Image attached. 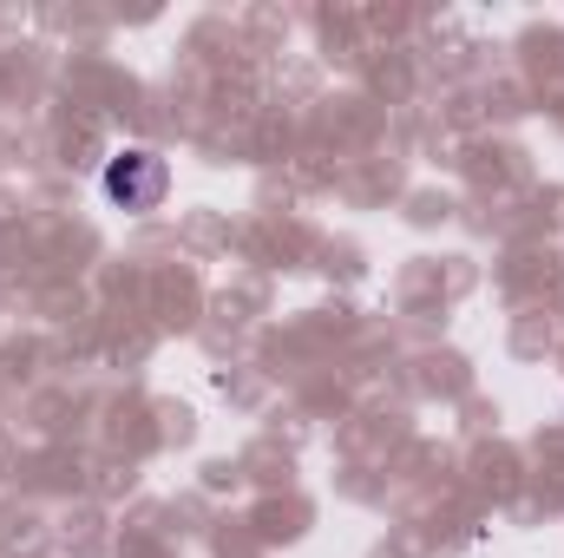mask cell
<instances>
[{
    "label": "cell",
    "instance_id": "6da1fadb",
    "mask_svg": "<svg viewBox=\"0 0 564 558\" xmlns=\"http://www.w3.org/2000/svg\"><path fill=\"white\" fill-rule=\"evenodd\" d=\"M164 191H171V164L151 151V144H119L112 158H106V171H99V197L112 204V211H158L164 204Z\"/></svg>",
    "mask_w": 564,
    "mask_h": 558
}]
</instances>
